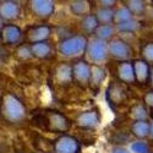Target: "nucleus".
I'll list each match as a JSON object with an SVG mask.
<instances>
[{"label": "nucleus", "mask_w": 153, "mask_h": 153, "mask_svg": "<svg viewBox=\"0 0 153 153\" xmlns=\"http://www.w3.org/2000/svg\"><path fill=\"white\" fill-rule=\"evenodd\" d=\"M3 25H4V21L1 20V17H0V30H1V27H3Z\"/></svg>", "instance_id": "37"}, {"label": "nucleus", "mask_w": 153, "mask_h": 153, "mask_svg": "<svg viewBox=\"0 0 153 153\" xmlns=\"http://www.w3.org/2000/svg\"><path fill=\"white\" fill-rule=\"evenodd\" d=\"M30 47H31V52H32L33 58L39 59V60L49 59L54 54L53 44L49 43L48 41L47 42H39V43H33V44H30Z\"/></svg>", "instance_id": "17"}, {"label": "nucleus", "mask_w": 153, "mask_h": 153, "mask_svg": "<svg viewBox=\"0 0 153 153\" xmlns=\"http://www.w3.org/2000/svg\"><path fill=\"white\" fill-rule=\"evenodd\" d=\"M131 151L134 153H149V147L143 141H135L131 143Z\"/></svg>", "instance_id": "30"}, {"label": "nucleus", "mask_w": 153, "mask_h": 153, "mask_svg": "<svg viewBox=\"0 0 153 153\" xmlns=\"http://www.w3.org/2000/svg\"><path fill=\"white\" fill-rule=\"evenodd\" d=\"M86 56L87 59L92 61L96 65H100V62H103L108 58V44L104 41L100 39H94L88 41V45L86 49Z\"/></svg>", "instance_id": "8"}, {"label": "nucleus", "mask_w": 153, "mask_h": 153, "mask_svg": "<svg viewBox=\"0 0 153 153\" xmlns=\"http://www.w3.org/2000/svg\"><path fill=\"white\" fill-rule=\"evenodd\" d=\"M114 9L108 7H98L96 12H93L99 25H110L114 23Z\"/></svg>", "instance_id": "23"}, {"label": "nucleus", "mask_w": 153, "mask_h": 153, "mask_svg": "<svg viewBox=\"0 0 153 153\" xmlns=\"http://www.w3.org/2000/svg\"><path fill=\"white\" fill-rule=\"evenodd\" d=\"M100 123V113L97 108H91L80 113L75 120V124L80 129H94Z\"/></svg>", "instance_id": "12"}, {"label": "nucleus", "mask_w": 153, "mask_h": 153, "mask_svg": "<svg viewBox=\"0 0 153 153\" xmlns=\"http://www.w3.org/2000/svg\"><path fill=\"white\" fill-rule=\"evenodd\" d=\"M148 83L151 85L152 90H153V66H151V74H149V81H148Z\"/></svg>", "instance_id": "34"}, {"label": "nucleus", "mask_w": 153, "mask_h": 153, "mask_svg": "<svg viewBox=\"0 0 153 153\" xmlns=\"http://www.w3.org/2000/svg\"><path fill=\"white\" fill-rule=\"evenodd\" d=\"M27 117V109L14 93L6 92L0 99V118L7 124L16 125L25 121Z\"/></svg>", "instance_id": "1"}, {"label": "nucleus", "mask_w": 153, "mask_h": 153, "mask_svg": "<svg viewBox=\"0 0 153 153\" xmlns=\"http://www.w3.org/2000/svg\"><path fill=\"white\" fill-rule=\"evenodd\" d=\"M23 38L20 26L12 23H4L0 30V43L3 47H17Z\"/></svg>", "instance_id": "6"}, {"label": "nucleus", "mask_w": 153, "mask_h": 153, "mask_svg": "<svg viewBox=\"0 0 153 153\" xmlns=\"http://www.w3.org/2000/svg\"><path fill=\"white\" fill-rule=\"evenodd\" d=\"M148 147H149V153H153V140L148 143Z\"/></svg>", "instance_id": "36"}, {"label": "nucleus", "mask_w": 153, "mask_h": 153, "mask_svg": "<svg viewBox=\"0 0 153 153\" xmlns=\"http://www.w3.org/2000/svg\"><path fill=\"white\" fill-rule=\"evenodd\" d=\"M15 56L21 61H28L33 59L31 47L28 43H20L15 49Z\"/></svg>", "instance_id": "27"}, {"label": "nucleus", "mask_w": 153, "mask_h": 153, "mask_svg": "<svg viewBox=\"0 0 153 153\" xmlns=\"http://www.w3.org/2000/svg\"><path fill=\"white\" fill-rule=\"evenodd\" d=\"M110 153H130V151H129V149H126L125 147H121V146H117V147L111 148Z\"/></svg>", "instance_id": "33"}, {"label": "nucleus", "mask_w": 153, "mask_h": 153, "mask_svg": "<svg viewBox=\"0 0 153 153\" xmlns=\"http://www.w3.org/2000/svg\"><path fill=\"white\" fill-rule=\"evenodd\" d=\"M129 115L132 119V121H138V120H147L148 118V111L147 108L143 105V103L138 102V103H135L130 107L129 110Z\"/></svg>", "instance_id": "24"}, {"label": "nucleus", "mask_w": 153, "mask_h": 153, "mask_svg": "<svg viewBox=\"0 0 153 153\" xmlns=\"http://www.w3.org/2000/svg\"><path fill=\"white\" fill-rule=\"evenodd\" d=\"M105 98L111 107H119L126 103L129 99V94L123 83H120L119 81H113L107 87Z\"/></svg>", "instance_id": "10"}, {"label": "nucleus", "mask_w": 153, "mask_h": 153, "mask_svg": "<svg viewBox=\"0 0 153 153\" xmlns=\"http://www.w3.org/2000/svg\"><path fill=\"white\" fill-rule=\"evenodd\" d=\"M132 68H134V75L136 83L145 86L149 81V74H151V66L142 59H135L132 60Z\"/></svg>", "instance_id": "16"}, {"label": "nucleus", "mask_w": 153, "mask_h": 153, "mask_svg": "<svg viewBox=\"0 0 153 153\" xmlns=\"http://www.w3.org/2000/svg\"><path fill=\"white\" fill-rule=\"evenodd\" d=\"M131 19H132L131 14L125 6H120V7H118L115 11H114V21H117V23L129 21Z\"/></svg>", "instance_id": "29"}, {"label": "nucleus", "mask_w": 153, "mask_h": 153, "mask_svg": "<svg viewBox=\"0 0 153 153\" xmlns=\"http://www.w3.org/2000/svg\"><path fill=\"white\" fill-rule=\"evenodd\" d=\"M124 6L129 10L131 16H142L146 12V3L143 0H126Z\"/></svg>", "instance_id": "22"}, {"label": "nucleus", "mask_w": 153, "mask_h": 153, "mask_svg": "<svg viewBox=\"0 0 153 153\" xmlns=\"http://www.w3.org/2000/svg\"><path fill=\"white\" fill-rule=\"evenodd\" d=\"M142 103L146 108H149L151 110H153V90H149L143 94Z\"/></svg>", "instance_id": "31"}, {"label": "nucleus", "mask_w": 153, "mask_h": 153, "mask_svg": "<svg viewBox=\"0 0 153 153\" xmlns=\"http://www.w3.org/2000/svg\"><path fill=\"white\" fill-rule=\"evenodd\" d=\"M28 7L32 15L39 20H48L55 11V3L52 0H31Z\"/></svg>", "instance_id": "11"}, {"label": "nucleus", "mask_w": 153, "mask_h": 153, "mask_svg": "<svg viewBox=\"0 0 153 153\" xmlns=\"http://www.w3.org/2000/svg\"><path fill=\"white\" fill-rule=\"evenodd\" d=\"M88 38L82 33H75L62 38L58 44V52L64 58H77L86 53Z\"/></svg>", "instance_id": "2"}, {"label": "nucleus", "mask_w": 153, "mask_h": 153, "mask_svg": "<svg viewBox=\"0 0 153 153\" xmlns=\"http://www.w3.org/2000/svg\"><path fill=\"white\" fill-rule=\"evenodd\" d=\"M81 143L72 135L64 134L53 141V153H80Z\"/></svg>", "instance_id": "9"}, {"label": "nucleus", "mask_w": 153, "mask_h": 153, "mask_svg": "<svg viewBox=\"0 0 153 153\" xmlns=\"http://www.w3.org/2000/svg\"><path fill=\"white\" fill-rule=\"evenodd\" d=\"M151 118H152V120H153V110L151 111Z\"/></svg>", "instance_id": "38"}, {"label": "nucleus", "mask_w": 153, "mask_h": 153, "mask_svg": "<svg viewBox=\"0 0 153 153\" xmlns=\"http://www.w3.org/2000/svg\"><path fill=\"white\" fill-rule=\"evenodd\" d=\"M53 77L60 86H68L72 83V66L70 62H59L53 70Z\"/></svg>", "instance_id": "15"}, {"label": "nucleus", "mask_w": 153, "mask_h": 153, "mask_svg": "<svg viewBox=\"0 0 153 153\" xmlns=\"http://www.w3.org/2000/svg\"><path fill=\"white\" fill-rule=\"evenodd\" d=\"M99 3V7H108V9H113L114 6L117 5L118 1H115V0H100Z\"/></svg>", "instance_id": "32"}, {"label": "nucleus", "mask_w": 153, "mask_h": 153, "mask_svg": "<svg viewBox=\"0 0 153 153\" xmlns=\"http://www.w3.org/2000/svg\"><path fill=\"white\" fill-rule=\"evenodd\" d=\"M107 76V71L102 65H96V64H92L91 65V77H90V86L92 90L98 91L99 87L102 85V82L104 81Z\"/></svg>", "instance_id": "18"}, {"label": "nucleus", "mask_w": 153, "mask_h": 153, "mask_svg": "<svg viewBox=\"0 0 153 153\" xmlns=\"http://www.w3.org/2000/svg\"><path fill=\"white\" fill-rule=\"evenodd\" d=\"M20 15L21 6L17 1H14V0L0 1V17L3 21H9V23H12V21L20 19Z\"/></svg>", "instance_id": "13"}, {"label": "nucleus", "mask_w": 153, "mask_h": 153, "mask_svg": "<svg viewBox=\"0 0 153 153\" xmlns=\"http://www.w3.org/2000/svg\"><path fill=\"white\" fill-rule=\"evenodd\" d=\"M107 44H108V54L111 58L117 59L119 61L130 60V58L134 54V50H132L131 45L126 41H124L123 38L114 37Z\"/></svg>", "instance_id": "4"}, {"label": "nucleus", "mask_w": 153, "mask_h": 153, "mask_svg": "<svg viewBox=\"0 0 153 153\" xmlns=\"http://www.w3.org/2000/svg\"><path fill=\"white\" fill-rule=\"evenodd\" d=\"M115 76L120 83L123 85H135V75H134V68L132 61H119L115 68Z\"/></svg>", "instance_id": "14"}, {"label": "nucleus", "mask_w": 153, "mask_h": 153, "mask_svg": "<svg viewBox=\"0 0 153 153\" xmlns=\"http://www.w3.org/2000/svg\"><path fill=\"white\" fill-rule=\"evenodd\" d=\"M98 26H99V23H98L93 12L83 16L80 21V27L85 33H94V31L97 30Z\"/></svg>", "instance_id": "25"}, {"label": "nucleus", "mask_w": 153, "mask_h": 153, "mask_svg": "<svg viewBox=\"0 0 153 153\" xmlns=\"http://www.w3.org/2000/svg\"><path fill=\"white\" fill-rule=\"evenodd\" d=\"M148 137H151L153 140V123H149V134Z\"/></svg>", "instance_id": "35"}, {"label": "nucleus", "mask_w": 153, "mask_h": 153, "mask_svg": "<svg viewBox=\"0 0 153 153\" xmlns=\"http://www.w3.org/2000/svg\"><path fill=\"white\" fill-rule=\"evenodd\" d=\"M53 33V27L48 23H38L34 26H28L27 30L23 32L28 44L47 42Z\"/></svg>", "instance_id": "7"}, {"label": "nucleus", "mask_w": 153, "mask_h": 153, "mask_svg": "<svg viewBox=\"0 0 153 153\" xmlns=\"http://www.w3.org/2000/svg\"><path fill=\"white\" fill-rule=\"evenodd\" d=\"M151 4H152V6H153V0H152V1H151Z\"/></svg>", "instance_id": "39"}, {"label": "nucleus", "mask_w": 153, "mask_h": 153, "mask_svg": "<svg viewBox=\"0 0 153 153\" xmlns=\"http://www.w3.org/2000/svg\"><path fill=\"white\" fill-rule=\"evenodd\" d=\"M92 10V3L88 0H75V1L70 3V11L75 16H86L91 14Z\"/></svg>", "instance_id": "20"}, {"label": "nucleus", "mask_w": 153, "mask_h": 153, "mask_svg": "<svg viewBox=\"0 0 153 153\" xmlns=\"http://www.w3.org/2000/svg\"><path fill=\"white\" fill-rule=\"evenodd\" d=\"M44 117L47 121V130L54 134H66L70 127H71V121L68 119L66 115H64L62 113L56 111V110H47L44 111Z\"/></svg>", "instance_id": "3"}, {"label": "nucleus", "mask_w": 153, "mask_h": 153, "mask_svg": "<svg viewBox=\"0 0 153 153\" xmlns=\"http://www.w3.org/2000/svg\"><path fill=\"white\" fill-rule=\"evenodd\" d=\"M72 66V81L80 87H88L91 77V64L86 59L79 58L74 60Z\"/></svg>", "instance_id": "5"}, {"label": "nucleus", "mask_w": 153, "mask_h": 153, "mask_svg": "<svg viewBox=\"0 0 153 153\" xmlns=\"http://www.w3.org/2000/svg\"><path fill=\"white\" fill-rule=\"evenodd\" d=\"M130 132L132 136L138 138L140 141L143 138H147L149 134V123L147 120L132 121L130 125Z\"/></svg>", "instance_id": "19"}, {"label": "nucleus", "mask_w": 153, "mask_h": 153, "mask_svg": "<svg viewBox=\"0 0 153 153\" xmlns=\"http://www.w3.org/2000/svg\"><path fill=\"white\" fill-rule=\"evenodd\" d=\"M93 34L96 36L97 39L104 41V42L110 41L111 38H114V34H115V26H114L113 23H110V25H99Z\"/></svg>", "instance_id": "21"}, {"label": "nucleus", "mask_w": 153, "mask_h": 153, "mask_svg": "<svg viewBox=\"0 0 153 153\" xmlns=\"http://www.w3.org/2000/svg\"><path fill=\"white\" fill-rule=\"evenodd\" d=\"M140 55L143 61H146L148 65L153 66V42L152 41H146L140 47Z\"/></svg>", "instance_id": "26"}, {"label": "nucleus", "mask_w": 153, "mask_h": 153, "mask_svg": "<svg viewBox=\"0 0 153 153\" xmlns=\"http://www.w3.org/2000/svg\"><path fill=\"white\" fill-rule=\"evenodd\" d=\"M138 27H140V23L136 20L131 19L129 21L117 23L115 25V31L121 32V33H134Z\"/></svg>", "instance_id": "28"}]
</instances>
